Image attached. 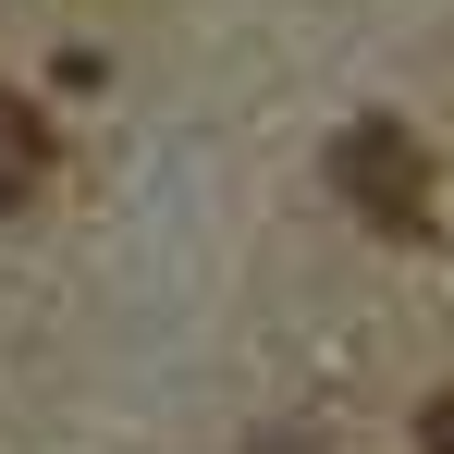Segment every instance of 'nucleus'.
<instances>
[{
  "instance_id": "nucleus-1",
  "label": "nucleus",
  "mask_w": 454,
  "mask_h": 454,
  "mask_svg": "<svg viewBox=\"0 0 454 454\" xmlns=\"http://www.w3.org/2000/svg\"><path fill=\"white\" fill-rule=\"evenodd\" d=\"M332 197L369 209L380 233H430V148H418L393 111H369V123L332 136Z\"/></svg>"
},
{
  "instance_id": "nucleus-3",
  "label": "nucleus",
  "mask_w": 454,
  "mask_h": 454,
  "mask_svg": "<svg viewBox=\"0 0 454 454\" xmlns=\"http://www.w3.org/2000/svg\"><path fill=\"white\" fill-rule=\"evenodd\" d=\"M418 442H430V454H454V393H430V418H418Z\"/></svg>"
},
{
  "instance_id": "nucleus-4",
  "label": "nucleus",
  "mask_w": 454,
  "mask_h": 454,
  "mask_svg": "<svg viewBox=\"0 0 454 454\" xmlns=\"http://www.w3.org/2000/svg\"><path fill=\"white\" fill-rule=\"evenodd\" d=\"M25 184H37V172H12V160H0V222H12V209H25Z\"/></svg>"
},
{
  "instance_id": "nucleus-2",
  "label": "nucleus",
  "mask_w": 454,
  "mask_h": 454,
  "mask_svg": "<svg viewBox=\"0 0 454 454\" xmlns=\"http://www.w3.org/2000/svg\"><path fill=\"white\" fill-rule=\"evenodd\" d=\"M0 160H12V172H37V160H50V136H37V111H0Z\"/></svg>"
}]
</instances>
